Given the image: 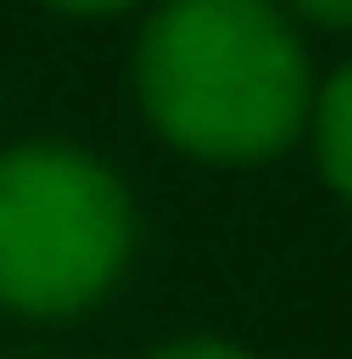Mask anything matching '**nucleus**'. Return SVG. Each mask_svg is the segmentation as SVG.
<instances>
[{
    "label": "nucleus",
    "instance_id": "obj_1",
    "mask_svg": "<svg viewBox=\"0 0 352 359\" xmlns=\"http://www.w3.org/2000/svg\"><path fill=\"white\" fill-rule=\"evenodd\" d=\"M145 125L201 166H263L311 125V48L276 0H159L132 48Z\"/></svg>",
    "mask_w": 352,
    "mask_h": 359
},
{
    "label": "nucleus",
    "instance_id": "obj_2",
    "mask_svg": "<svg viewBox=\"0 0 352 359\" xmlns=\"http://www.w3.org/2000/svg\"><path fill=\"white\" fill-rule=\"evenodd\" d=\"M132 194L69 138L0 152V311L76 318L118 290L132 263Z\"/></svg>",
    "mask_w": 352,
    "mask_h": 359
},
{
    "label": "nucleus",
    "instance_id": "obj_3",
    "mask_svg": "<svg viewBox=\"0 0 352 359\" xmlns=\"http://www.w3.org/2000/svg\"><path fill=\"white\" fill-rule=\"evenodd\" d=\"M311 152H318V173L332 194H346L352 201V62H339L318 97H311Z\"/></svg>",
    "mask_w": 352,
    "mask_h": 359
},
{
    "label": "nucleus",
    "instance_id": "obj_4",
    "mask_svg": "<svg viewBox=\"0 0 352 359\" xmlns=\"http://www.w3.org/2000/svg\"><path fill=\"white\" fill-rule=\"evenodd\" d=\"M145 359H256L249 346H235V339H215V332H187V339H166L159 353Z\"/></svg>",
    "mask_w": 352,
    "mask_h": 359
},
{
    "label": "nucleus",
    "instance_id": "obj_5",
    "mask_svg": "<svg viewBox=\"0 0 352 359\" xmlns=\"http://www.w3.org/2000/svg\"><path fill=\"white\" fill-rule=\"evenodd\" d=\"M283 14H297L311 28H332V35H352V0H283Z\"/></svg>",
    "mask_w": 352,
    "mask_h": 359
},
{
    "label": "nucleus",
    "instance_id": "obj_6",
    "mask_svg": "<svg viewBox=\"0 0 352 359\" xmlns=\"http://www.w3.org/2000/svg\"><path fill=\"white\" fill-rule=\"evenodd\" d=\"M55 14H118V7H138V0H42Z\"/></svg>",
    "mask_w": 352,
    "mask_h": 359
}]
</instances>
